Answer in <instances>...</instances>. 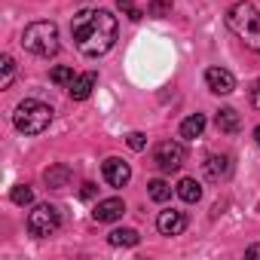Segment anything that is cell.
Returning a JSON list of instances; mask_svg holds the SVG:
<instances>
[{"label":"cell","instance_id":"obj_1","mask_svg":"<svg viewBox=\"0 0 260 260\" xmlns=\"http://www.w3.org/2000/svg\"><path fill=\"white\" fill-rule=\"evenodd\" d=\"M71 37L83 55L98 58L116 43V19L107 10H83L71 22Z\"/></svg>","mask_w":260,"mask_h":260},{"label":"cell","instance_id":"obj_2","mask_svg":"<svg viewBox=\"0 0 260 260\" xmlns=\"http://www.w3.org/2000/svg\"><path fill=\"white\" fill-rule=\"evenodd\" d=\"M226 28L254 52H260V13L254 4H236L226 10Z\"/></svg>","mask_w":260,"mask_h":260},{"label":"cell","instance_id":"obj_3","mask_svg":"<svg viewBox=\"0 0 260 260\" xmlns=\"http://www.w3.org/2000/svg\"><path fill=\"white\" fill-rule=\"evenodd\" d=\"M13 122H16V128H19L22 135H40V132H46L49 122H52V107L43 104V101L25 98V101L16 107Z\"/></svg>","mask_w":260,"mask_h":260},{"label":"cell","instance_id":"obj_4","mask_svg":"<svg viewBox=\"0 0 260 260\" xmlns=\"http://www.w3.org/2000/svg\"><path fill=\"white\" fill-rule=\"evenodd\" d=\"M22 46L34 55H55L58 52V25L55 22H31L22 34Z\"/></svg>","mask_w":260,"mask_h":260},{"label":"cell","instance_id":"obj_5","mask_svg":"<svg viewBox=\"0 0 260 260\" xmlns=\"http://www.w3.org/2000/svg\"><path fill=\"white\" fill-rule=\"evenodd\" d=\"M58 226H61V211L55 205H49V202L46 205H34V211L28 214V233L37 236V239L52 236Z\"/></svg>","mask_w":260,"mask_h":260},{"label":"cell","instance_id":"obj_6","mask_svg":"<svg viewBox=\"0 0 260 260\" xmlns=\"http://www.w3.org/2000/svg\"><path fill=\"white\" fill-rule=\"evenodd\" d=\"M187 159V150L181 141H159L153 150V162L159 166V172H178Z\"/></svg>","mask_w":260,"mask_h":260},{"label":"cell","instance_id":"obj_7","mask_svg":"<svg viewBox=\"0 0 260 260\" xmlns=\"http://www.w3.org/2000/svg\"><path fill=\"white\" fill-rule=\"evenodd\" d=\"M101 172H104V181L110 184V187H125L128 181H132V169H128V162L125 159H119V156H110V159H104V166H101Z\"/></svg>","mask_w":260,"mask_h":260},{"label":"cell","instance_id":"obj_8","mask_svg":"<svg viewBox=\"0 0 260 260\" xmlns=\"http://www.w3.org/2000/svg\"><path fill=\"white\" fill-rule=\"evenodd\" d=\"M205 83L214 95H230L236 89V77L226 71V68H208L205 71Z\"/></svg>","mask_w":260,"mask_h":260},{"label":"cell","instance_id":"obj_9","mask_svg":"<svg viewBox=\"0 0 260 260\" xmlns=\"http://www.w3.org/2000/svg\"><path fill=\"white\" fill-rule=\"evenodd\" d=\"M156 226H159V233H162V236H181V233L187 230V214H184V211H175V208L159 211Z\"/></svg>","mask_w":260,"mask_h":260},{"label":"cell","instance_id":"obj_10","mask_svg":"<svg viewBox=\"0 0 260 260\" xmlns=\"http://www.w3.org/2000/svg\"><path fill=\"white\" fill-rule=\"evenodd\" d=\"M95 86H98V74H95V71H86V74H77V77L71 80L68 95H71L74 101H86V98L92 95Z\"/></svg>","mask_w":260,"mask_h":260},{"label":"cell","instance_id":"obj_11","mask_svg":"<svg viewBox=\"0 0 260 260\" xmlns=\"http://www.w3.org/2000/svg\"><path fill=\"white\" fill-rule=\"evenodd\" d=\"M122 211H125V202L113 196V199H101V202L95 205L92 217H95L98 223H110V220H119V217H122Z\"/></svg>","mask_w":260,"mask_h":260},{"label":"cell","instance_id":"obj_12","mask_svg":"<svg viewBox=\"0 0 260 260\" xmlns=\"http://www.w3.org/2000/svg\"><path fill=\"white\" fill-rule=\"evenodd\" d=\"M230 172H233V159L226 153H214L205 159V178L208 181H223V178H230Z\"/></svg>","mask_w":260,"mask_h":260},{"label":"cell","instance_id":"obj_13","mask_svg":"<svg viewBox=\"0 0 260 260\" xmlns=\"http://www.w3.org/2000/svg\"><path fill=\"white\" fill-rule=\"evenodd\" d=\"M214 125L220 128V132H226V135H233V132H239V125H242V116L233 110V107H223L217 116H214Z\"/></svg>","mask_w":260,"mask_h":260},{"label":"cell","instance_id":"obj_14","mask_svg":"<svg viewBox=\"0 0 260 260\" xmlns=\"http://www.w3.org/2000/svg\"><path fill=\"white\" fill-rule=\"evenodd\" d=\"M107 242H110L113 248H135V245L141 242V236H138L135 230H128V226H122V230H113V233L107 236Z\"/></svg>","mask_w":260,"mask_h":260},{"label":"cell","instance_id":"obj_15","mask_svg":"<svg viewBox=\"0 0 260 260\" xmlns=\"http://www.w3.org/2000/svg\"><path fill=\"white\" fill-rule=\"evenodd\" d=\"M202 132H205V116H202V113H193V116H187V119L181 122V138H187V141L199 138Z\"/></svg>","mask_w":260,"mask_h":260},{"label":"cell","instance_id":"obj_16","mask_svg":"<svg viewBox=\"0 0 260 260\" xmlns=\"http://www.w3.org/2000/svg\"><path fill=\"white\" fill-rule=\"evenodd\" d=\"M46 184L52 187V190H64L68 184H71V169L68 166H52V169H46Z\"/></svg>","mask_w":260,"mask_h":260},{"label":"cell","instance_id":"obj_17","mask_svg":"<svg viewBox=\"0 0 260 260\" xmlns=\"http://www.w3.org/2000/svg\"><path fill=\"white\" fill-rule=\"evenodd\" d=\"M178 196L184 199V202H199L202 199V187H199V181L196 178H181V184H178Z\"/></svg>","mask_w":260,"mask_h":260},{"label":"cell","instance_id":"obj_18","mask_svg":"<svg viewBox=\"0 0 260 260\" xmlns=\"http://www.w3.org/2000/svg\"><path fill=\"white\" fill-rule=\"evenodd\" d=\"M147 193H150V199H153V202H166V199H172V187H169L162 178L150 181V184H147Z\"/></svg>","mask_w":260,"mask_h":260},{"label":"cell","instance_id":"obj_19","mask_svg":"<svg viewBox=\"0 0 260 260\" xmlns=\"http://www.w3.org/2000/svg\"><path fill=\"white\" fill-rule=\"evenodd\" d=\"M0 86L4 89H10V83H13V77H16V61H13V55H4L0 58Z\"/></svg>","mask_w":260,"mask_h":260},{"label":"cell","instance_id":"obj_20","mask_svg":"<svg viewBox=\"0 0 260 260\" xmlns=\"http://www.w3.org/2000/svg\"><path fill=\"white\" fill-rule=\"evenodd\" d=\"M10 199H13L16 205H31V202H34V190H31L28 184H19V187H13Z\"/></svg>","mask_w":260,"mask_h":260},{"label":"cell","instance_id":"obj_21","mask_svg":"<svg viewBox=\"0 0 260 260\" xmlns=\"http://www.w3.org/2000/svg\"><path fill=\"white\" fill-rule=\"evenodd\" d=\"M172 13V0H147V16L153 19H162Z\"/></svg>","mask_w":260,"mask_h":260},{"label":"cell","instance_id":"obj_22","mask_svg":"<svg viewBox=\"0 0 260 260\" xmlns=\"http://www.w3.org/2000/svg\"><path fill=\"white\" fill-rule=\"evenodd\" d=\"M49 80H52V83H58V86H64V83L71 86V80H74V68H64V64H61V68H55V71L49 74Z\"/></svg>","mask_w":260,"mask_h":260},{"label":"cell","instance_id":"obj_23","mask_svg":"<svg viewBox=\"0 0 260 260\" xmlns=\"http://www.w3.org/2000/svg\"><path fill=\"white\" fill-rule=\"evenodd\" d=\"M116 7H119V10H122V13H125L128 19H132V22H138V19L144 16V13H141V10L135 7V0H116Z\"/></svg>","mask_w":260,"mask_h":260},{"label":"cell","instance_id":"obj_24","mask_svg":"<svg viewBox=\"0 0 260 260\" xmlns=\"http://www.w3.org/2000/svg\"><path fill=\"white\" fill-rule=\"evenodd\" d=\"M125 141H128V147H132V150H144V147H147V138H144L141 132H132Z\"/></svg>","mask_w":260,"mask_h":260},{"label":"cell","instance_id":"obj_25","mask_svg":"<svg viewBox=\"0 0 260 260\" xmlns=\"http://www.w3.org/2000/svg\"><path fill=\"white\" fill-rule=\"evenodd\" d=\"M251 104H254V107L260 110V80H257V83L251 86Z\"/></svg>","mask_w":260,"mask_h":260},{"label":"cell","instance_id":"obj_26","mask_svg":"<svg viewBox=\"0 0 260 260\" xmlns=\"http://www.w3.org/2000/svg\"><path fill=\"white\" fill-rule=\"evenodd\" d=\"M92 196H95V184H83V190H80V199H86V202H89Z\"/></svg>","mask_w":260,"mask_h":260},{"label":"cell","instance_id":"obj_27","mask_svg":"<svg viewBox=\"0 0 260 260\" xmlns=\"http://www.w3.org/2000/svg\"><path fill=\"white\" fill-rule=\"evenodd\" d=\"M245 254H248V257H260V245H251V248H248Z\"/></svg>","mask_w":260,"mask_h":260},{"label":"cell","instance_id":"obj_28","mask_svg":"<svg viewBox=\"0 0 260 260\" xmlns=\"http://www.w3.org/2000/svg\"><path fill=\"white\" fill-rule=\"evenodd\" d=\"M254 141H257V144H260V125H257V128H254Z\"/></svg>","mask_w":260,"mask_h":260}]
</instances>
